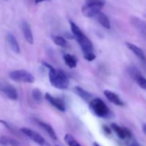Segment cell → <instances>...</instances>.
<instances>
[{
    "instance_id": "6da1fadb",
    "label": "cell",
    "mask_w": 146,
    "mask_h": 146,
    "mask_svg": "<svg viewBox=\"0 0 146 146\" xmlns=\"http://www.w3.org/2000/svg\"><path fill=\"white\" fill-rule=\"evenodd\" d=\"M48 78L51 85L58 89H66L69 85L68 78L61 70L55 69L54 68H51L49 70Z\"/></svg>"
},
{
    "instance_id": "7a4b0ae2",
    "label": "cell",
    "mask_w": 146,
    "mask_h": 146,
    "mask_svg": "<svg viewBox=\"0 0 146 146\" xmlns=\"http://www.w3.org/2000/svg\"><path fill=\"white\" fill-rule=\"evenodd\" d=\"M106 4V0H86L81 8L83 14L86 17H96Z\"/></svg>"
},
{
    "instance_id": "3957f363",
    "label": "cell",
    "mask_w": 146,
    "mask_h": 146,
    "mask_svg": "<svg viewBox=\"0 0 146 146\" xmlns=\"http://www.w3.org/2000/svg\"><path fill=\"white\" fill-rule=\"evenodd\" d=\"M89 108L93 113L100 118H110L112 117V112L101 98H94L90 101Z\"/></svg>"
},
{
    "instance_id": "277c9868",
    "label": "cell",
    "mask_w": 146,
    "mask_h": 146,
    "mask_svg": "<svg viewBox=\"0 0 146 146\" xmlns=\"http://www.w3.org/2000/svg\"><path fill=\"white\" fill-rule=\"evenodd\" d=\"M9 76L11 79L17 82L31 84L35 81L34 76L25 70H15L11 71L9 74Z\"/></svg>"
},
{
    "instance_id": "5b68a950",
    "label": "cell",
    "mask_w": 146,
    "mask_h": 146,
    "mask_svg": "<svg viewBox=\"0 0 146 146\" xmlns=\"http://www.w3.org/2000/svg\"><path fill=\"white\" fill-rule=\"evenodd\" d=\"M0 91L4 93L9 99L17 100L18 98L17 89L12 85L2 80H0Z\"/></svg>"
},
{
    "instance_id": "8992f818",
    "label": "cell",
    "mask_w": 146,
    "mask_h": 146,
    "mask_svg": "<svg viewBox=\"0 0 146 146\" xmlns=\"http://www.w3.org/2000/svg\"><path fill=\"white\" fill-rule=\"evenodd\" d=\"M76 38L81 46V48L84 52V54L93 53L92 43L84 33L81 34L78 36L76 37Z\"/></svg>"
},
{
    "instance_id": "52a82bcc",
    "label": "cell",
    "mask_w": 146,
    "mask_h": 146,
    "mask_svg": "<svg viewBox=\"0 0 146 146\" xmlns=\"http://www.w3.org/2000/svg\"><path fill=\"white\" fill-rule=\"evenodd\" d=\"M21 131L24 135L29 137L31 141H33L34 143L38 144V145L41 146L46 142V140L40 134L35 132V131H32L31 129H29V128H22L21 129Z\"/></svg>"
},
{
    "instance_id": "ba28073f",
    "label": "cell",
    "mask_w": 146,
    "mask_h": 146,
    "mask_svg": "<svg viewBox=\"0 0 146 146\" xmlns=\"http://www.w3.org/2000/svg\"><path fill=\"white\" fill-rule=\"evenodd\" d=\"M131 22L140 34L146 39V21L136 17H132L131 18Z\"/></svg>"
},
{
    "instance_id": "9c48e42d",
    "label": "cell",
    "mask_w": 146,
    "mask_h": 146,
    "mask_svg": "<svg viewBox=\"0 0 146 146\" xmlns=\"http://www.w3.org/2000/svg\"><path fill=\"white\" fill-rule=\"evenodd\" d=\"M45 98L50 104L52 106H54L56 108H57L59 111L64 112L66 111V106L64 101L58 98H55L48 93H46L45 94Z\"/></svg>"
},
{
    "instance_id": "30bf717a",
    "label": "cell",
    "mask_w": 146,
    "mask_h": 146,
    "mask_svg": "<svg viewBox=\"0 0 146 146\" xmlns=\"http://www.w3.org/2000/svg\"><path fill=\"white\" fill-rule=\"evenodd\" d=\"M21 27L24 37H25V39L27 40V41L29 44H32L34 43V37H33L32 31H31L29 24L27 21H23L21 23Z\"/></svg>"
},
{
    "instance_id": "8fae6325",
    "label": "cell",
    "mask_w": 146,
    "mask_h": 146,
    "mask_svg": "<svg viewBox=\"0 0 146 146\" xmlns=\"http://www.w3.org/2000/svg\"><path fill=\"white\" fill-rule=\"evenodd\" d=\"M111 128L112 129L115 131V133L117 134L118 137L121 139H125V138H130L131 136V133L129 130L126 129L125 128H121L118 125L115 123L111 124Z\"/></svg>"
},
{
    "instance_id": "7c38bea8",
    "label": "cell",
    "mask_w": 146,
    "mask_h": 146,
    "mask_svg": "<svg viewBox=\"0 0 146 146\" xmlns=\"http://www.w3.org/2000/svg\"><path fill=\"white\" fill-rule=\"evenodd\" d=\"M104 95L106 97L107 99L112 104H115L116 106H123L124 105L123 102L121 101L119 96L117 94H115V93L108 91V90H106V91H104Z\"/></svg>"
},
{
    "instance_id": "4fadbf2b",
    "label": "cell",
    "mask_w": 146,
    "mask_h": 146,
    "mask_svg": "<svg viewBox=\"0 0 146 146\" xmlns=\"http://www.w3.org/2000/svg\"><path fill=\"white\" fill-rule=\"evenodd\" d=\"M125 46H126L128 48V49L131 50L135 55H136L140 59H141L142 61H145V54H144L143 51L140 47L137 46L136 45L130 42H125Z\"/></svg>"
},
{
    "instance_id": "5bb4252c",
    "label": "cell",
    "mask_w": 146,
    "mask_h": 146,
    "mask_svg": "<svg viewBox=\"0 0 146 146\" xmlns=\"http://www.w3.org/2000/svg\"><path fill=\"white\" fill-rule=\"evenodd\" d=\"M74 91L83 100L86 101H91L93 95L88 91H86L84 88L79 86H75L74 88Z\"/></svg>"
},
{
    "instance_id": "9a60e30c",
    "label": "cell",
    "mask_w": 146,
    "mask_h": 146,
    "mask_svg": "<svg viewBox=\"0 0 146 146\" xmlns=\"http://www.w3.org/2000/svg\"><path fill=\"white\" fill-rule=\"evenodd\" d=\"M7 41H8L11 50H12L15 54H19V43L18 41H17L16 37L14 36L12 34H8V35H7Z\"/></svg>"
},
{
    "instance_id": "2e32d148",
    "label": "cell",
    "mask_w": 146,
    "mask_h": 146,
    "mask_svg": "<svg viewBox=\"0 0 146 146\" xmlns=\"http://www.w3.org/2000/svg\"><path fill=\"white\" fill-rule=\"evenodd\" d=\"M97 20L98 21V22L106 29H110L111 28V24H110V21L108 18L107 17V16L104 13L100 11L96 16Z\"/></svg>"
},
{
    "instance_id": "e0dca14e",
    "label": "cell",
    "mask_w": 146,
    "mask_h": 146,
    "mask_svg": "<svg viewBox=\"0 0 146 146\" xmlns=\"http://www.w3.org/2000/svg\"><path fill=\"white\" fill-rule=\"evenodd\" d=\"M38 123L39 124L40 126L42 127V128L46 131L47 133L50 135V137H51L52 139L54 140L56 139L57 137H56V135L55 131H54V130L53 129V128L49 125V124L46 123L45 122H43V121H38Z\"/></svg>"
},
{
    "instance_id": "ac0fdd59",
    "label": "cell",
    "mask_w": 146,
    "mask_h": 146,
    "mask_svg": "<svg viewBox=\"0 0 146 146\" xmlns=\"http://www.w3.org/2000/svg\"><path fill=\"white\" fill-rule=\"evenodd\" d=\"M0 144L3 146H20L18 141L7 136H1L0 138Z\"/></svg>"
},
{
    "instance_id": "d6986e66",
    "label": "cell",
    "mask_w": 146,
    "mask_h": 146,
    "mask_svg": "<svg viewBox=\"0 0 146 146\" xmlns=\"http://www.w3.org/2000/svg\"><path fill=\"white\" fill-rule=\"evenodd\" d=\"M64 61H65L66 64L69 68H75V67H76L77 61L74 56L71 55V54H65L64 56Z\"/></svg>"
},
{
    "instance_id": "ffe728a7",
    "label": "cell",
    "mask_w": 146,
    "mask_h": 146,
    "mask_svg": "<svg viewBox=\"0 0 146 146\" xmlns=\"http://www.w3.org/2000/svg\"><path fill=\"white\" fill-rule=\"evenodd\" d=\"M31 95L32 98H34V101L38 104H41L43 101V96L41 94V91L38 88H34L31 91Z\"/></svg>"
},
{
    "instance_id": "44dd1931",
    "label": "cell",
    "mask_w": 146,
    "mask_h": 146,
    "mask_svg": "<svg viewBox=\"0 0 146 146\" xmlns=\"http://www.w3.org/2000/svg\"><path fill=\"white\" fill-rule=\"evenodd\" d=\"M64 140L69 146H81L71 134H66Z\"/></svg>"
},
{
    "instance_id": "7402d4cb",
    "label": "cell",
    "mask_w": 146,
    "mask_h": 146,
    "mask_svg": "<svg viewBox=\"0 0 146 146\" xmlns=\"http://www.w3.org/2000/svg\"><path fill=\"white\" fill-rule=\"evenodd\" d=\"M53 41L57 45L60 46L62 47L67 46V41H66L65 38L64 37L59 36H56L53 38Z\"/></svg>"
},
{
    "instance_id": "603a6c76",
    "label": "cell",
    "mask_w": 146,
    "mask_h": 146,
    "mask_svg": "<svg viewBox=\"0 0 146 146\" xmlns=\"http://www.w3.org/2000/svg\"><path fill=\"white\" fill-rule=\"evenodd\" d=\"M134 81L137 83L138 86L141 87V88H143V89L146 90V79L145 77L143 76L142 74L138 76L137 77Z\"/></svg>"
},
{
    "instance_id": "cb8c5ba5",
    "label": "cell",
    "mask_w": 146,
    "mask_h": 146,
    "mask_svg": "<svg viewBox=\"0 0 146 146\" xmlns=\"http://www.w3.org/2000/svg\"><path fill=\"white\" fill-rule=\"evenodd\" d=\"M70 26H71V31H72L73 34L76 37L78 36L81 34H82V31L80 29L79 27L72 21H70Z\"/></svg>"
},
{
    "instance_id": "d4e9b609",
    "label": "cell",
    "mask_w": 146,
    "mask_h": 146,
    "mask_svg": "<svg viewBox=\"0 0 146 146\" xmlns=\"http://www.w3.org/2000/svg\"><path fill=\"white\" fill-rule=\"evenodd\" d=\"M84 57L85 58L86 60H87V61H92L96 58V55L94 53H90V54H84Z\"/></svg>"
},
{
    "instance_id": "484cf974",
    "label": "cell",
    "mask_w": 146,
    "mask_h": 146,
    "mask_svg": "<svg viewBox=\"0 0 146 146\" xmlns=\"http://www.w3.org/2000/svg\"><path fill=\"white\" fill-rule=\"evenodd\" d=\"M103 128H104V130L105 131L106 133H107L108 134H111V129H110V128H108V126H106V125H104V127H103Z\"/></svg>"
},
{
    "instance_id": "4316f807",
    "label": "cell",
    "mask_w": 146,
    "mask_h": 146,
    "mask_svg": "<svg viewBox=\"0 0 146 146\" xmlns=\"http://www.w3.org/2000/svg\"><path fill=\"white\" fill-rule=\"evenodd\" d=\"M51 0H34L36 4H39V3L43 2V1H50Z\"/></svg>"
},
{
    "instance_id": "83f0119b",
    "label": "cell",
    "mask_w": 146,
    "mask_h": 146,
    "mask_svg": "<svg viewBox=\"0 0 146 146\" xmlns=\"http://www.w3.org/2000/svg\"><path fill=\"white\" fill-rule=\"evenodd\" d=\"M143 132L146 134V123L143 124Z\"/></svg>"
},
{
    "instance_id": "f1b7e54d",
    "label": "cell",
    "mask_w": 146,
    "mask_h": 146,
    "mask_svg": "<svg viewBox=\"0 0 146 146\" xmlns=\"http://www.w3.org/2000/svg\"><path fill=\"white\" fill-rule=\"evenodd\" d=\"M41 146H51V145H50V144L49 143H48V142H46H46L45 143H44V144H43V145H41Z\"/></svg>"
},
{
    "instance_id": "f546056e",
    "label": "cell",
    "mask_w": 146,
    "mask_h": 146,
    "mask_svg": "<svg viewBox=\"0 0 146 146\" xmlns=\"http://www.w3.org/2000/svg\"><path fill=\"white\" fill-rule=\"evenodd\" d=\"M131 146H140V145H138V144L137 143H133V144H131Z\"/></svg>"
},
{
    "instance_id": "4dcf8cb0",
    "label": "cell",
    "mask_w": 146,
    "mask_h": 146,
    "mask_svg": "<svg viewBox=\"0 0 146 146\" xmlns=\"http://www.w3.org/2000/svg\"><path fill=\"white\" fill-rule=\"evenodd\" d=\"M94 146H101V145H98V143H94Z\"/></svg>"
},
{
    "instance_id": "1f68e13d",
    "label": "cell",
    "mask_w": 146,
    "mask_h": 146,
    "mask_svg": "<svg viewBox=\"0 0 146 146\" xmlns=\"http://www.w3.org/2000/svg\"><path fill=\"white\" fill-rule=\"evenodd\" d=\"M56 146H58V145H56Z\"/></svg>"
},
{
    "instance_id": "d6a6232c",
    "label": "cell",
    "mask_w": 146,
    "mask_h": 146,
    "mask_svg": "<svg viewBox=\"0 0 146 146\" xmlns=\"http://www.w3.org/2000/svg\"></svg>"
}]
</instances>
